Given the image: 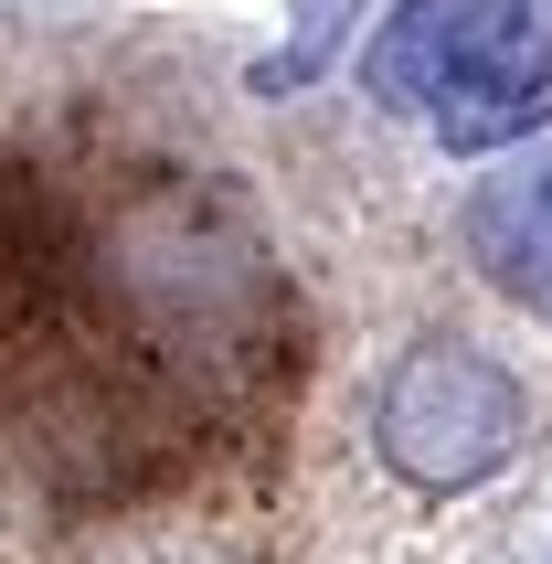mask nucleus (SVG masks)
Here are the masks:
<instances>
[{"mask_svg":"<svg viewBox=\"0 0 552 564\" xmlns=\"http://www.w3.org/2000/svg\"><path fill=\"white\" fill-rule=\"evenodd\" d=\"M362 86L394 118H426L446 150H510L552 118V0H394Z\"/></svg>","mask_w":552,"mask_h":564,"instance_id":"f257e3e1","label":"nucleus"},{"mask_svg":"<svg viewBox=\"0 0 552 564\" xmlns=\"http://www.w3.org/2000/svg\"><path fill=\"white\" fill-rule=\"evenodd\" d=\"M521 437H531V394L478 341H415L383 373V405H372L383 469L415 479V490H478L489 469L521 458Z\"/></svg>","mask_w":552,"mask_h":564,"instance_id":"f03ea898","label":"nucleus"},{"mask_svg":"<svg viewBox=\"0 0 552 564\" xmlns=\"http://www.w3.org/2000/svg\"><path fill=\"white\" fill-rule=\"evenodd\" d=\"M467 267L510 299V310L552 319V150H521L499 160L489 182L467 192Z\"/></svg>","mask_w":552,"mask_h":564,"instance_id":"7ed1b4c3","label":"nucleus"},{"mask_svg":"<svg viewBox=\"0 0 552 564\" xmlns=\"http://www.w3.org/2000/svg\"><path fill=\"white\" fill-rule=\"evenodd\" d=\"M351 11H362V0H298V32H287V43H276L266 64H255V86H266V96H298L308 75H319V64L340 54V32H351Z\"/></svg>","mask_w":552,"mask_h":564,"instance_id":"20e7f679","label":"nucleus"}]
</instances>
